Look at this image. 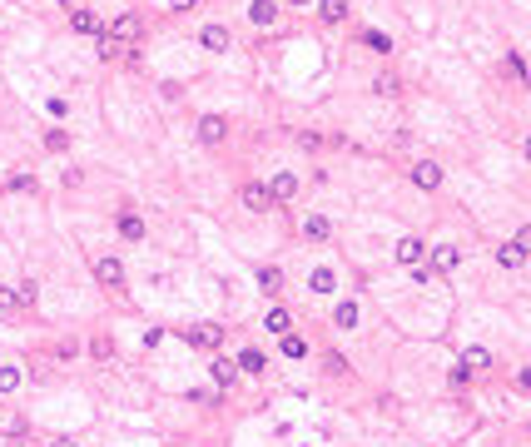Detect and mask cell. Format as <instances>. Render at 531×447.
Segmentation results:
<instances>
[{"instance_id": "cell-1", "label": "cell", "mask_w": 531, "mask_h": 447, "mask_svg": "<svg viewBox=\"0 0 531 447\" xmlns=\"http://www.w3.org/2000/svg\"><path fill=\"white\" fill-rule=\"evenodd\" d=\"M109 35H114V40H119V45H134V40H139V35H144V20H139V15H129V10H124V15H114V20H109Z\"/></svg>"}, {"instance_id": "cell-2", "label": "cell", "mask_w": 531, "mask_h": 447, "mask_svg": "<svg viewBox=\"0 0 531 447\" xmlns=\"http://www.w3.org/2000/svg\"><path fill=\"white\" fill-rule=\"evenodd\" d=\"M238 199H243V209H248V214H268V209H273L268 184H243V189H238Z\"/></svg>"}, {"instance_id": "cell-3", "label": "cell", "mask_w": 531, "mask_h": 447, "mask_svg": "<svg viewBox=\"0 0 531 447\" xmlns=\"http://www.w3.org/2000/svg\"><path fill=\"white\" fill-rule=\"evenodd\" d=\"M95 278H100V288H124V263L105 253V258H95Z\"/></svg>"}, {"instance_id": "cell-4", "label": "cell", "mask_w": 531, "mask_h": 447, "mask_svg": "<svg viewBox=\"0 0 531 447\" xmlns=\"http://www.w3.org/2000/svg\"><path fill=\"white\" fill-rule=\"evenodd\" d=\"M423 258H427V243H423V238H413V233H408V238H398V263H403V268H423Z\"/></svg>"}, {"instance_id": "cell-5", "label": "cell", "mask_w": 531, "mask_h": 447, "mask_svg": "<svg viewBox=\"0 0 531 447\" xmlns=\"http://www.w3.org/2000/svg\"><path fill=\"white\" fill-rule=\"evenodd\" d=\"M194 129H199V139H204V144H223L228 119H223V114H199V124H194Z\"/></svg>"}, {"instance_id": "cell-6", "label": "cell", "mask_w": 531, "mask_h": 447, "mask_svg": "<svg viewBox=\"0 0 531 447\" xmlns=\"http://www.w3.org/2000/svg\"><path fill=\"white\" fill-rule=\"evenodd\" d=\"M413 184H418V189H437V184H442V164H437V159H418V164H413Z\"/></svg>"}, {"instance_id": "cell-7", "label": "cell", "mask_w": 531, "mask_h": 447, "mask_svg": "<svg viewBox=\"0 0 531 447\" xmlns=\"http://www.w3.org/2000/svg\"><path fill=\"white\" fill-rule=\"evenodd\" d=\"M184 338H189L194 348H204V353H213V348L223 343V328H218V323H199V328H189Z\"/></svg>"}, {"instance_id": "cell-8", "label": "cell", "mask_w": 531, "mask_h": 447, "mask_svg": "<svg viewBox=\"0 0 531 447\" xmlns=\"http://www.w3.org/2000/svg\"><path fill=\"white\" fill-rule=\"evenodd\" d=\"M268 194H273V204H288V199L298 194V179H293L288 169H278V174L268 179Z\"/></svg>"}, {"instance_id": "cell-9", "label": "cell", "mask_w": 531, "mask_h": 447, "mask_svg": "<svg viewBox=\"0 0 531 447\" xmlns=\"http://www.w3.org/2000/svg\"><path fill=\"white\" fill-rule=\"evenodd\" d=\"M457 263H462V248H452V243H437V248H432V268H437V273H452Z\"/></svg>"}, {"instance_id": "cell-10", "label": "cell", "mask_w": 531, "mask_h": 447, "mask_svg": "<svg viewBox=\"0 0 531 447\" xmlns=\"http://www.w3.org/2000/svg\"><path fill=\"white\" fill-rule=\"evenodd\" d=\"M248 20L268 30V25H278V5H273V0H253V5H248Z\"/></svg>"}, {"instance_id": "cell-11", "label": "cell", "mask_w": 531, "mask_h": 447, "mask_svg": "<svg viewBox=\"0 0 531 447\" xmlns=\"http://www.w3.org/2000/svg\"><path fill=\"white\" fill-rule=\"evenodd\" d=\"M199 45L213 50V55H218V50H228V30H223V25H204V30H199Z\"/></svg>"}, {"instance_id": "cell-12", "label": "cell", "mask_w": 531, "mask_h": 447, "mask_svg": "<svg viewBox=\"0 0 531 447\" xmlns=\"http://www.w3.org/2000/svg\"><path fill=\"white\" fill-rule=\"evenodd\" d=\"M70 25H75V35H100V15L95 10H70Z\"/></svg>"}, {"instance_id": "cell-13", "label": "cell", "mask_w": 531, "mask_h": 447, "mask_svg": "<svg viewBox=\"0 0 531 447\" xmlns=\"http://www.w3.org/2000/svg\"><path fill=\"white\" fill-rule=\"evenodd\" d=\"M263 328L273 338H283L288 328H293V318H288V308H268V318H263Z\"/></svg>"}, {"instance_id": "cell-14", "label": "cell", "mask_w": 531, "mask_h": 447, "mask_svg": "<svg viewBox=\"0 0 531 447\" xmlns=\"http://www.w3.org/2000/svg\"><path fill=\"white\" fill-rule=\"evenodd\" d=\"M318 15L328 25H343L348 20V0H318Z\"/></svg>"}, {"instance_id": "cell-15", "label": "cell", "mask_w": 531, "mask_h": 447, "mask_svg": "<svg viewBox=\"0 0 531 447\" xmlns=\"http://www.w3.org/2000/svg\"><path fill=\"white\" fill-rule=\"evenodd\" d=\"M333 323H338V328H358V303H353V298H343V303L333 308Z\"/></svg>"}, {"instance_id": "cell-16", "label": "cell", "mask_w": 531, "mask_h": 447, "mask_svg": "<svg viewBox=\"0 0 531 447\" xmlns=\"http://www.w3.org/2000/svg\"><path fill=\"white\" fill-rule=\"evenodd\" d=\"M462 368H467V373H482V368H492V353H487V348H467V353H462Z\"/></svg>"}, {"instance_id": "cell-17", "label": "cell", "mask_w": 531, "mask_h": 447, "mask_svg": "<svg viewBox=\"0 0 531 447\" xmlns=\"http://www.w3.org/2000/svg\"><path fill=\"white\" fill-rule=\"evenodd\" d=\"M233 378H238V363H228V358H213V383H218V388H233Z\"/></svg>"}, {"instance_id": "cell-18", "label": "cell", "mask_w": 531, "mask_h": 447, "mask_svg": "<svg viewBox=\"0 0 531 447\" xmlns=\"http://www.w3.org/2000/svg\"><path fill=\"white\" fill-rule=\"evenodd\" d=\"M303 233H308V238H313V243H323V238H328V233H333V224L323 219V214H308V219H303Z\"/></svg>"}, {"instance_id": "cell-19", "label": "cell", "mask_w": 531, "mask_h": 447, "mask_svg": "<svg viewBox=\"0 0 531 447\" xmlns=\"http://www.w3.org/2000/svg\"><path fill=\"white\" fill-rule=\"evenodd\" d=\"M308 288H313V293H333V288H338L333 268H313V273H308Z\"/></svg>"}, {"instance_id": "cell-20", "label": "cell", "mask_w": 531, "mask_h": 447, "mask_svg": "<svg viewBox=\"0 0 531 447\" xmlns=\"http://www.w3.org/2000/svg\"><path fill=\"white\" fill-rule=\"evenodd\" d=\"M263 368H268V363H263L258 348H243V353H238V373H263Z\"/></svg>"}, {"instance_id": "cell-21", "label": "cell", "mask_w": 531, "mask_h": 447, "mask_svg": "<svg viewBox=\"0 0 531 447\" xmlns=\"http://www.w3.org/2000/svg\"><path fill=\"white\" fill-rule=\"evenodd\" d=\"M119 233H124V238H144V219H139V214H119Z\"/></svg>"}, {"instance_id": "cell-22", "label": "cell", "mask_w": 531, "mask_h": 447, "mask_svg": "<svg viewBox=\"0 0 531 447\" xmlns=\"http://www.w3.org/2000/svg\"><path fill=\"white\" fill-rule=\"evenodd\" d=\"M398 90H403V85H398V75H388V70H383V75L373 80V95H383V100H393Z\"/></svg>"}, {"instance_id": "cell-23", "label": "cell", "mask_w": 531, "mask_h": 447, "mask_svg": "<svg viewBox=\"0 0 531 447\" xmlns=\"http://www.w3.org/2000/svg\"><path fill=\"white\" fill-rule=\"evenodd\" d=\"M278 348H283V358H303V353H308V343H303L298 333H283V338H278Z\"/></svg>"}, {"instance_id": "cell-24", "label": "cell", "mask_w": 531, "mask_h": 447, "mask_svg": "<svg viewBox=\"0 0 531 447\" xmlns=\"http://www.w3.org/2000/svg\"><path fill=\"white\" fill-rule=\"evenodd\" d=\"M5 189H10V194H35V174H10Z\"/></svg>"}, {"instance_id": "cell-25", "label": "cell", "mask_w": 531, "mask_h": 447, "mask_svg": "<svg viewBox=\"0 0 531 447\" xmlns=\"http://www.w3.org/2000/svg\"><path fill=\"white\" fill-rule=\"evenodd\" d=\"M522 258H527V253H522L517 243H502V248H497V263H502V268H517Z\"/></svg>"}, {"instance_id": "cell-26", "label": "cell", "mask_w": 531, "mask_h": 447, "mask_svg": "<svg viewBox=\"0 0 531 447\" xmlns=\"http://www.w3.org/2000/svg\"><path fill=\"white\" fill-rule=\"evenodd\" d=\"M258 288H263V293H278V288H283V273H278V268H258Z\"/></svg>"}, {"instance_id": "cell-27", "label": "cell", "mask_w": 531, "mask_h": 447, "mask_svg": "<svg viewBox=\"0 0 531 447\" xmlns=\"http://www.w3.org/2000/svg\"><path fill=\"white\" fill-rule=\"evenodd\" d=\"M20 388V368L15 363H0V393H15Z\"/></svg>"}, {"instance_id": "cell-28", "label": "cell", "mask_w": 531, "mask_h": 447, "mask_svg": "<svg viewBox=\"0 0 531 447\" xmlns=\"http://www.w3.org/2000/svg\"><path fill=\"white\" fill-rule=\"evenodd\" d=\"M119 55H124V45L114 35H100V60H119Z\"/></svg>"}, {"instance_id": "cell-29", "label": "cell", "mask_w": 531, "mask_h": 447, "mask_svg": "<svg viewBox=\"0 0 531 447\" xmlns=\"http://www.w3.org/2000/svg\"><path fill=\"white\" fill-rule=\"evenodd\" d=\"M35 293H40V288H35V278L15 283V298H20V308H30V303H35Z\"/></svg>"}, {"instance_id": "cell-30", "label": "cell", "mask_w": 531, "mask_h": 447, "mask_svg": "<svg viewBox=\"0 0 531 447\" xmlns=\"http://www.w3.org/2000/svg\"><path fill=\"white\" fill-rule=\"evenodd\" d=\"M363 40H368V45H373V50H378V55H388V50H393V40H388V35H383V30H368V35H363Z\"/></svg>"}, {"instance_id": "cell-31", "label": "cell", "mask_w": 531, "mask_h": 447, "mask_svg": "<svg viewBox=\"0 0 531 447\" xmlns=\"http://www.w3.org/2000/svg\"><path fill=\"white\" fill-rule=\"evenodd\" d=\"M45 149H55V154L70 149V134H65V129H50V134H45Z\"/></svg>"}, {"instance_id": "cell-32", "label": "cell", "mask_w": 531, "mask_h": 447, "mask_svg": "<svg viewBox=\"0 0 531 447\" xmlns=\"http://www.w3.org/2000/svg\"><path fill=\"white\" fill-rule=\"evenodd\" d=\"M15 308H20V298H15V288H5V283H0V313H15Z\"/></svg>"}, {"instance_id": "cell-33", "label": "cell", "mask_w": 531, "mask_h": 447, "mask_svg": "<svg viewBox=\"0 0 531 447\" xmlns=\"http://www.w3.org/2000/svg\"><path fill=\"white\" fill-rule=\"evenodd\" d=\"M90 353L105 363V358H114V343H109V338H95V343H90Z\"/></svg>"}, {"instance_id": "cell-34", "label": "cell", "mask_w": 531, "mask_h": 447, "mask_svg": "<svg viewBox=\"0 0 531 447\" xmlns=\"http://www.w3.org/2000/svg\"><path fill=\"white\" fill-rule=\"evenodd\" d=\"M507 75H517V80L527 85V65H522V55H507Z\"/></svg>"}, {"instance_id": "cell-35", "label": "cell", "mask_w": 531, "mask_h": 447, "mask_svg": "<svg viewBox=\"0 0 531 447\" xmlns=\"http://www.w3.org/2000/svg\"><path fill=\"white\" fill-rule=\"evenodd\" d=\"M512 243H517L522 253H531V224H522V228H517V238H512Z\"/></svg>"}, {"instance_id": "cell-36", "label": "cell", "mask_w": 531, "mask_h": 447, "mask_svg": "<svg viewBox=\"0 0 531 447\" xmlns=\"http://www.w3.org/2000/svg\"><path fill=\"white\" fill-rule=\"evenodd\" d=\"M467 383H472V373H467V368L457 363V368H452V388H467Z\"/></svg>"}, {"instance_id": "cell-37", "label": "cell", "mask_w": 531, "mask_h": 447, "mask_svg": "<svg viewBox=\"0 0 531 447\" xmlns=\"http://www.w3.org/2000/svg\"><path fill=\"white\" fill-rule=\"evenodd\" d=\"M199 0H169V10H194Z\"/></svg>"}, {"instance_id": "cell-38", "label": "cell", "mask_w": 531, "mask_h": 447, "mask_svg": "<svg viewBox=\"0 0 531 447\" xmlns=\"http://www.w3.org/2000/svg\"><path fill=\"white\" fill-rule=\"evenodd\" d=\"M50 447H75V438H65V433H60V438H50Z\"/></svg>"}, {"instance_id": "cell-39", "label": "cell", "mask_w": 531, "mask_h": 447, "mask_svg": "<svg viewBox=\"0 0 531 447\" xmlns=\"http://www.w3.org/2000/svg\"><path fill=\"white\" fill-rule=\"evenodd\" d=\"M522 388H527V393H531V368H522Z\"/></svg>"}, {"instance_id": "cell-40", "label": "cell", "mask_w": 531, "mask_h": 447, "mask_svg": "<svg viewBox=\"0 0 531 447\" xmlns=\"http://www.w3.org/2000/svg\"><path fill=\"white\" fill-rule=\"evenodd\" d=\"M283 5H313V0H283Z\"/></svg>"}, {"instance_id": "cell-41", "label": "cell", "mask_w": 531, "mask_h": 447, "mask_svg": "<svg viewBox=\"0 0 531 447\" xmlns=\"http://www.w3.org/2000/svg\"><path fill=\"white\" fill-rule=\"evenodd\" d=\"M527 159H531V134H527Z\"/></svg>"}]
</instances>
